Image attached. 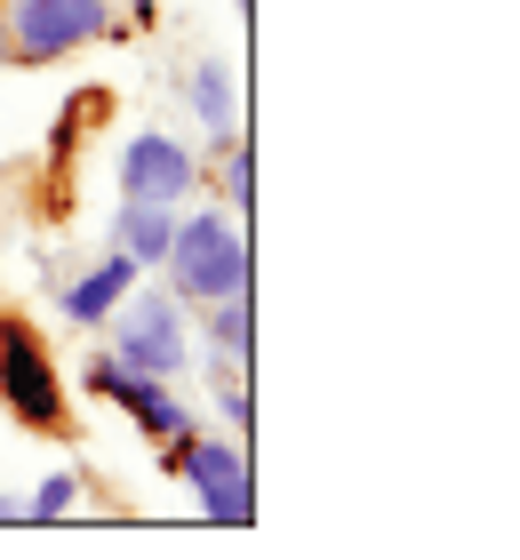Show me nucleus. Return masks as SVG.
<instances>
[{"instance_id": "nucleus-14", "label": "nucleus", "mask_w": 520, "mask_h": 560, "mask_svg": "<svg viewBox=\"0 0 520 560\" xmlns=\"http://www.w3.org/2000/svg\"><path fill=\"white\" fill-rule=\"evenodd\" d=\"M217 417H224V432H232V441H249V432H256V400H249V376H224V385H217Z\"/></svg>"}, {"instance_id": "nucleus-13", "label": "nucleus", "mask_w": 520, "mask_h": 560, "mask_svg": "<svg viewBox=\"0 0 520 560\" xmlns=\"http://www.w3.org/2000/svg\"><path fill=\"white\" fill-rule=\"evenodd\" d=\"M224 200H232V217H249V200H256V152L241 137L224 144Z\"/></svg>"}, {"instance_id": "nucleus-4", "label": "nucleus", "mask_w": 520, "mask_h": 560, "mask_svg": "<svg viewBox=\"0 0 520 560\" xmlns=\"http://www.w3.org/2000/svg\"><path fill=\"white\" fill-rule=\"evenodd\" d=\"M161 472H176L200 504V521L217 528H249L256 521V472H249V441L232 432H185V441H161Z\"/></svg>"}, {"instance_id": "nucleus-7", "label": "nucleus", "mask_w": 520, "mask_h": 560, "mask_svg": "<svg viewBox=\"0 0 520 560\" xmlns=\"http://www.w3.org/2000/svg\"><path fill=\"white\" fill-rule=\"evenodd\" d=\"M113 185H120V200H169V209H185L200 192V152L169 129H137L113 161Z\"/></svg>"}, {"instance_id": "nucleus-16", "label": "nucleus", "mask_w": 520, "mask_h": 560, "mask_svg": "<svg viewBox=\"0 0 520 560\" xmlns=\"http://www.w3.org/2000/svg\"><path fill=\"white\" fill-rule=\"evenodd\" d=\"M249 9H256V0H241V16H249Z\"/></svg>"}, {"instance_id": "nucleus-8", "label": "nucleus", "mask_w": 520, "mask_h": 560, "mask_svg": "<svg viewBox=\"0 0 520 560\" xmlns=\"http://www.w3.org/2000/svg\"><path fill=\"white\" fill-rule=\"evenodd\" d=\"M137 280H145L137 257H120V248L104 241L89 265H72L57 289H48V304H57V320H72V328H104V313H113V304L137 289Z\"/></svg>"}, {"instance_id": "nucleus-5", "label": "nucleus", "mask_w": 520, "mask_h": 560, "mask_svg": "<svg viewBox=\"0 0 520 560\" xmlns=\"http://www.w3.org/2000/svg\"><path fill=\"white\" fill-rule=\"evenodd\" d=\"M81 393H89V400H113V409H128V424H137L145 441H185V432L200 424V409L169 385V376L128 369L113 345H96L89 361H81Z\"/></svg>"}, {"instance_id": "nucleus-3", "label": "nucleus", "mask_w": 520, "mask_h": 560, "mask_svg": "<svg viewBox=\"0 0 520 560\" xmlns=\"http://www.w3.org/2000/svg\"><path fill=\"white\" fill-rule=\"evenodd\" d=\"M120 33V0H0V65H65Z\"/></svg>"}, {"instance_id": "nucleus-10", "label": "nucleus", "mask_w": 520, "mask_h": 560, "mask_svg": "<svg viewBox=\"0 0 520 560\" xmlns=\"http://www.w3.org/2000/svg\"><path fill=\"white\" fill-rule=\"evenodd\" d=\"M120 248V257H137V272H161L169 241H176V209L169 200H113V233H104Z\"/></svg>"}, {"instance_id": "nucleus-11", "label": "nucleus", "mask_w": 520, "mask_h": 560, "mask_svg": "<svg viewBox=\"0 0 520 560\" xmlns=\"http://www.w3.org/2000/svg\"><path fill=\"white\" fill-rule=\"evenodd\" d=\"M193 328L224 352V361L249 369V352H256V304H249V289H232V296H217V304H193Z\"/></svg>"}, {"instance_id": "nucleus-1", "label": "nucleus", "mask_w": 520, "mask_h": 560, "mask_svg": "<svg viewBox=\"0 0 520 560\" xmlns=\"http://www.w3.org/2000/svg\"><path fill=\"white\" fill-rule=\"evenodd\" d=\"M161 289L185 304H217L232 289H249V224L232 209H176V241L161 257Z\"/></svg>"}, {"instance_id": "nucleus-9", "label": "nucleus", "mask_w": 520, "mask_h": 560, "mask_svg": "<svg viewBox=\"0 0 520 560\" xmlns=\"http://www.w3.org/2000/svg\"><path fill=\"white\" fill-rule=\"evenodd\" d=\"M176 89H185V113L200 120V137L217 152L241 137V72H232V57H193Z\"/></svg>"}, {"instance_id": "nucleus-15", "label": "nucleus", "mask_w": 520, "mask_h": 560, "mask_svg": "<svg viewBox=\"0 0 520 560\" xmlns=\"http://www.w3.org/2000/svg\"><path fill=\"white\" fill-rule=\"evenodd\" d=\"M0 528H24V497H9V489H0Z\"/></svg>"}, {"instance_id": "nucleus-6", "label": "nucleus", "mask_w": 520, "mask_h": 560, "mask_svg": "<svg viewBox=\"0 0 520 560\" xmlns=\"http://www.w3.org/2000/svg\"><path fill=\"white\" fill-rule=\"evenodd\" d=\"M0 400H9V417L33 424V432L65 424V376L48 361L33 320H0Z\"/></svg>"}, {"instance_id": "nucleus-12", "label": "nucleus", "mask_w": 520, "mask_h": 560, "mask_svg": "<svg viewBox=\"0 0 520 560\" xmlns=\"http://www.w3.org/2000/svg\"><path fill=\"white\" fill-rule=\"evenodd\" d=\"M81 497H89V480L72 472V465L41 472V489L24 497V528H41V521H72V513H81Z\"/></svg>"}, {"instance_id": "nucleus-2", "label": "nucleus", "mask_w": 520, "mask_h": 560, "mask_svg": "<svg viewBox=\"0 0 520 560\" xmlns=\"http://www.w3.org/2000/svg\"><path fill=\"white\" fill-rule=\"evenodd\" d=\"M104 345L120 352L128 369L145 376H193V304L161 289V272H145L137 289H128L113 313H104Z\"/></svg>"}]
</instances>
